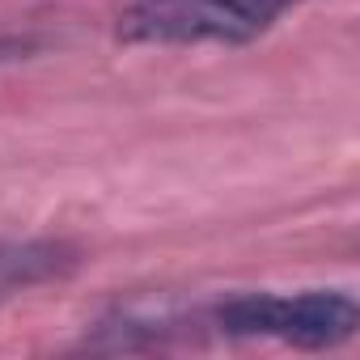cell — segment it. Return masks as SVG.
Instances as JSON below:
<instances>
[{
    "instance_id": "obj_1",
    "label": "cell",
    "mask_w": 360,
    "mask_h": 360,
    "mask_svg": "<svg viewBox=\"0 0 360 360\" xmlns=\"http://www.w3.org/2000/svg\"><path fill=\"white\" fill-rule=\"evenodd\" d=\"M297 0H136L119 18L127 43H250L276 26Z\"/></svg>"
},
{
    "instance_id": "obj_2",
    "label": "cell",
    "mask_w": 360,
    "mask_h": 360,
    "mask_svg": "<svg viewBox=\"0 0 360 360\" xmlns=\"http://www.w3.org/2000/svg\"><path fill=\"white\" fill-rule=\"evenodd\" d=\"M356 301L347 292H242L217 305V326L242 339H280L297 347H335L356 335Z\"/></svg>"
},
{
    "instance_id": "obj_3",
    "label": "cell",
    "mask_w": 360,
    "mask_h": 360,
    "mask_svg": "<svg viewBox=\"0 0 360 360\" xmlns=\"http://www.w3.org/2000/svg\"><path fill=\"white\" fill-rule=\"evenodd\" d=\"M77 267V250L51 238L34 242H5L0 238V301H13L47 280H60Z\"/></svg>"
}]
</instances>
